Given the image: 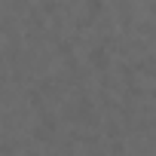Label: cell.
Wrapping results in <instances>:
<instances>
[{
    "mask_svg": "<svg viewBox=\"0 0 156 156\" xmlns=\"http://www.w3.org/2000/svg\"><path fill=\"white\" fill-rule=\"evenodd\" d=\"M92 64H95V67H104V64H107V55H104V49H95V52H92Z\"/></svg>",
    "mask_w": 156,
    "mask_h": 156,
    "instance_id": "cell-1",
    "label": "cell"
}]
</instances>
